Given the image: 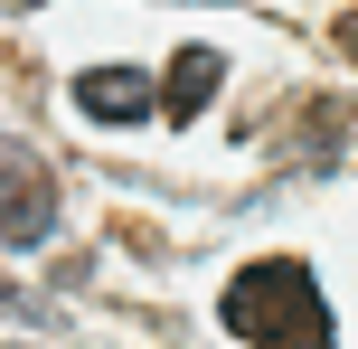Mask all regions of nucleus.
I'll use <instances>...</instances> for the list:
<instances>
[{"label":"nucleus","instance_id":"3","mask_svg":"<svg viewBox=\"0 0 358 349\" xmlns=\"http://www.w3.org/2000/svg\"><path fill=\"white\" fill-rule=\"evenodd\" d=\"M76 104H85L94 123H142V113H161V85H151L142 66H85L76 76Z\"/></svg>","mask_w":358,"mask_h":349},{"label":"nucleus","instance_id":"1","mask_svg":"<svg viewBox=\"0 0 358 349\" xmlns=\"http://www.w3.org/2000/svg\"><path fill=\"white\" fill-rule=\"evenodd\" d=\"M217 321L245 349H330V302H321V274H311L302 255H255L245 274L227 283Z\"/></svg>","mask_w":358,"mask_h":349},{"label":"nucleus","instance_id":"2","mask_svg":"<svg viewBox=\"0 0 358 349\" xmlns=\"http://www.w3.org/2000/svg\"><path fill=\"white\" fill-rule=\"evenodd\" d=\"M57 236V170L29 142H0V245H48Z\"/></svg>","mask_w":358,"mask_h":349},{"label":"nucleus","instance_id":"4","mask_svg":"<svg viewBox=\"0 0 358 349\" xmlns=\"http://www.w3.org/2000/svg\"><path fill=\"white\" fill-rule=\"evenodd\" d=\"M217 85H227V57H217V48H179L170 76H161V113H170V123H198V113L217 104Z\"/></svg>","mask_w":358,"mask_h":349},{"label":"nucleus","instance_id":"5","mask_svg":"<svg viewBox=\"0 0 358 349\" xmlns=\"http://www.w3.org/2000/svg\"><path fill=\"white\" fill-rule=\"evenodd\" d=\"M340 57H349V66H358V10L340 19Z\"/></svg>","mask_w":358,"mask_h":349}]
</instances>
